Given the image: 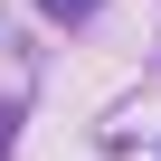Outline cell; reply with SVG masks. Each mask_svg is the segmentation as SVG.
I'll list each match as a JSON object with an SVG mask.
<instances>
[{
	"label": "cell",
	"mask_w": 161,
	"mask_h": 161,
	"mask_svg": "<svg viewBox=\"0 0 161 161\" xmlns=\"http://www.w3.org/2000/svg\"><path fill=\"white\" fill-rule=\"evenodd\" d=\"M47 19H95V0H38Z\"/></svg>",
	"instance_id": "6da1fadb"
},
{
	"label": "cell",
	"mask_w": 161,
	"mask_h": 161,
	"mask_svg": "<svg viewBox=\"0 0 161 161\" xmlns=\"http://www.w3.org/2000/svg\"><path fill=\"white\" fill-rule=\"evenodd\" d=\"M0 142H10V104H0Z\"/></svg>",
	"instance_id": "7a4b0ae2"
}]
</instances>
